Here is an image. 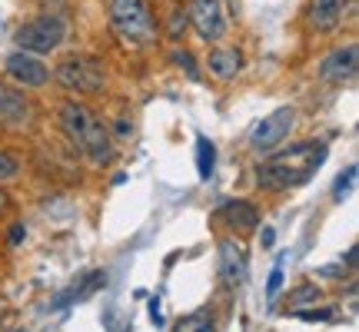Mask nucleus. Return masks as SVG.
I'll use <instances>...</instances> for the list:
<instances>
[{"label":"nucleus","mask_w":359,"mask_h":332,"mask_svg":"<svg viewBox=\"0 0 359 332\" xmlns=\"http://www.w3.org/2000/svg\"><path fill=\"white\" fill-rule=\"evenodd\" d=\"M24 236H27V226H24V223H13L11 230H7V243L20 246V243H24Z\"/></svg>","instance_id":"obj_25"},{"label":"nucleus","mask_w":359,"mask_h":332,"mask_svg":"<svg viewBox=\"0 0 359 332\" xmlns=\"http://www.w3.org/2000/svg\"><path fill=\"white\" fill-rule=\"evenodd\" d=\"M17 173H20V163H17L7 150H0V183H4V179H13Z\"/></svg>","instance_id":"obj_21"},{"label":"nucleus","mask_w":359,"mask_h":332,"mask_svg":"<svg viewBox=\"0 0 359 332\" xmlns=\"http://www.w3.org/2000/svg\"><path fill=\"white\" fill-rule=\"evenodd\" d=\"M103 282H107V272H103V269H93V272H87V276H80L67 293L57 296V299L50 303V309H67V306H74V303H83L87 296H93L97 289H100Z\"/></svg>","instance_id":"obj_14"},{"label":"nucleus","mask_w":359,"mask_h":332,"mask_svg":"<svg viewBox=\"0 0 359 332\" xmlns=\"http://www.w3.org/2000/svg\"><path fill=\"white\" fill-rule=\"evenodd\" d=\"M187 20L200 34V40L213 43L226 34V13H223V0H190L187 7Z\"/></svg>","instance_id":"obj_7"},{"label":"nucleus","mask_w":359,"mask_h":332,"mask_svg":"<svg viewBox=\"0 0 359 332\" xmlns=\"http://www.w3.org/2000/svg\"><path fill=\"white\" fill-rule=\"evenodd\" d=\"M170 332H217V319L210 309H196V312H187L173 322Z\"/></svg>","instance_id":"obj_16"},{"label":"nucleus","mask_w":359,"mask_h":332,"mask_svg":"<svg viewBox=\"0 0 359 332\" xmlns=\"http://www.w3.org/2000/svg\"><path fill=\"white\" fill-rule=\"evenodd\" d=\"M4 74H7L17 87H30V90H40L50 83V67L43 64L37 53H27V50L11 53L7 64H4Z\"/></svg>","instance_id":"obj_8"},{"label":"nucleus","mask_w":359,"mask_h":332,"mask_svg":"<svg viewBox=\"0 0 359 332\" xmlns=\"http://www.w3.org/2000/svg\"><path fill=\"white\" fill-rule=\"evenodd\" d=\"M57 83L70 93H80V97H93V93H103L107 87V67L97 57H87V53H70L60 64L53 67L50 74Z\"/></svg>","instance_id":"obj_4"},{"label":"nucleus","mask_w":359,"mask_h":332,"mask_svg":"<svg viewBox=\"0 0 359 332\" xmlns=\"http://www.w3.org/2000/svg\"><path fill=\"white\" fill-rule=\"evenodd\" d=\"M60 130L93 163H107L110 160V127L90 110L87 103L67 100L60 106Z\"/></svg>","instance_id":"obj_2"},{"label":"nucleus","mask_w":359,"mask_h":332,"mask_svg":"<svg viewBox=\"0 0 359 332\" xmlns=\"http://www.w3.org/2000/svg\"><path fill=\"white\" fill-rule=\"evenodd\" d=\"M346 266H349V269L356 266V246H349V253H346Z\"/></svg>","instance_id":"obj_30"},{"label":"nucleus","mask_w":359,"mask_h":332,"mask_svg":"<svg viewBox=\"0 0 359 332\" xmlns=\"http://www.w3.org/2000/svg\"><path fill=\"white\" fill-rule=\"evenodd\" d=\"M283 289V269L276 266L269 272V282H266V299H276V293Z\"/></svg>","instance_id":"obj_23"},{"label":"nucleus","mask_w":359,"mask_h":332,"mask_svg":"<svg viewBox=\"0 0 359 332\" xmlns=\"http://www.w3.org/2000/svg\"><path fill=\"white\" fill-rule=\"evenodd\" d=\"M114 133L120 137V140H127L130 133H133V123H130V120H116V123H114Z\"/></svg>","instance_id":"obj_26"},{"label":"nucleus","mask_w":359,"mask_h":332,"mask_svg":"<svg viewBox=\"0 0 359 332\" xmlns=\"http://www.w3.org/2000/svg\"><path fill=\"white\" fill-rule=\"evenodd\" d=\"M320 299V286H313V282H299V289L290 293V309H299L303 303H316Z\"/></svg>","instance_id":"obj_18"},{"label":"nucleus","mask_w":359,"mask_h":332,"mask_svg":"<svg viewBox=\"0 0 359 332\" xmlns=\"http://www.w3.org/2000/svg\"><path fill=\"white\" fill-rule=\"evenodd\" d=\"M349 0H309L306 7V27L313 34H333L343 24Z\"/></svg>","instance_id":"obj_12"},{"label":"nucleus","mask_w":359,"mask_h":332,"mask_svg":"<svg viewBox=\"0 0 359 332\" xmlns=\"http://www.w3.org/2000/svg\"><path fill=\"white\" fill-rule=\"evenodd\" d=\"M34 120V103L20 90L0 83V127L4 130H24Z\"/></svg>","instance_id":"obj_10"},{"label":"nucleus","mask_w":359,"mask_h":332,"mask_svg":"<svg viewBox=\"0 0 359 332\" xmlns=\"http://www.w3.org/2000/svg\"><path fill=\"white\" fill-rule=\"evenodd\" d=\"M217 219L226 223V230L236 233V236H246V233H257L259 226V209L250 200H230L217 209Z\"/></svg>","instance_id":"obj_13"},{"label":"nucleus","mask_w":359,"mask_h":332,"mask_svg":"<svg viewBox=\"0 0 359 332\" xmlns=\"http://www.w3.org/2000/svg\"><path fill=\"white\" fill-rule=\"evenodd\" d=\"M206 64L217 80H233L243 70V53H240V47H213Z\"/></svg>","instance_id":"obj_15"},{"label":"nucleus","mask_w":359,"mask_h":332,"mask_svg":"<svg viewBox=\"0 0 359 332\" xmlns=\"http://www.w3.org/2000/svg\"><path fill=\"white\" fill-rule=\"evenodd\" d=\"M293 316L306 322H326L333 319V309H293Z\"/></svg>","instance_id":"obj_22"},{"label":"nucleus","mask_w":359,"mask_h":332,"mask_svg":"<svg viewBox=\"0 0 359 332\" xmlns=\"http://www.w3.org/2000/svg\"><path fill=\"white\" fill-rule=\"evenodd\" d=\"M219 253V266H217V276H219V286L226 289V293H236L240 286L246 282V253L243 246L236 243V240H219L217 246Z\"/></svg>","instance_id":"obj_9"},{"label":"nucleus","mask_w":359,"mask_h":332,"mask_svg":"<svg viewBox=\"0 0 359 332\" xmlns=\"http://www.w3.org/2000/svg\"><path fill=\"white\" fill-rule=\"evenodd\" d=\"M293 123H296V110H293V106H280V110H273V113L263 116L257 127H253V133H250V146H253L259 156L273 153V150H276V146L290 137Z\"/></svg>","instance_id":"obj_6"},{"label":"nucleus","mask_w":359,"mask_h":332,"mask_svg":"<svg viewBox=\"0 0 359 332\" xmlns=\"http://www.w3.org/2000/svg\"><path fill=\"white\" fill-rule=\"evenodd\" d=\"M7 209H11V196H7V193L0 190V216H4Z\"/></svg>","instance_id":"obj_29"},{"label":"nucleus","mask_w":359,"mask_h":332,"mask_svg":"<svg viewBox=\"0 0 359 332\" xmlns=\"http://www.w3.org/2000/svg\"><path fill=\"white\" fill-rule=\"evenodd\" d=\"M356 70H359V47L349 40L343 47H336L320 64V77L326 83H349V80L356 77Z\"/></svg>","instance_id":"obj_11"},{"label":"nucleus","mask_w":359,"mask_h":332,"mask_svg":"<svg viewBox=\"0 0 359 332\" xmlns=\"http://www.w3.org/2000/svg\"><path fill=\"white\" fill-rule=\"evenodd\" d=\"M326 143L303 140L293 143L280 153H266V160L257 166V186L263 193H286L293 186H303L323 163H326Z\"/></svg>","instance_id":"obj_1"},{"label":"nucleus","mask_w":359,"mask_h":332,"mask_svg":"<svg viewBox=\"0 0 359 332\" xmlns=\"http://www.w3.org/2000/svg\"><path fill=\"white\" fill-rule=\"evenodd\" d=\"M110 24H114L116 37L130 43V47H150L160 34L156 17L147 0H110Z\"/></svg>","instance_id":"obj_3"},{"label":"nucleus","mask_w":359,"mask_h":332,"mask_svg":"<svg viewBox=\"0 0 359 332\" xmlns=\"http://www.w3.org/2000/svg\"><path fill=\"white\" fill-rule=\"evenodd\" d=\"M259 243H263V249H273V243H276V233L266 226V230H263V236H259Z\"/></svg>","instance_id":"obj_27"},{"label":"nucleus","mask_w":359,"mask_h":332,"mask_svg":"<svg viewBox=\"0 0 359 332\" xmlns=\"http://www.w3.org/2000/svg\"><path fill=\"white\" fill-rule=\"evenodd\" d=\"M173 60H177L180 67H187V74H190L193 80L200 77V70H196V64H193V57H190V53H187V50H177V53H173Z\"/></svg>","instance_id":"obj_24"},{"label":"nucleus","mask_w":359,"mask_h":332,"mask_svg":"<svg viewBox=\"0 0 359 332\" xmlns=\"http://www.w3.org/2000/svg\"><path fill=\"white\" fill-rule=\"evenodd\" d=\"M67 37V24L60 17H37V20H27L13 30V43L27 53H50L57 50Z\"/></svg>","instance_id":"obj_5"},{"label":"nucleus","mask_w":359,"mask_h":332,"mask_svg":"<svg viewBox=\"0 0 359 332\" xmlns=\"http://www.w3.org/2000/svg\"><path fill=\"white\" fill-rule=\"evenodd\" d=\"M213 166H217V146L200 133L196 137V173H200V179L213 177Z\"/></svg>","instance_id":"obj_17"},{"label":"nucleus","mask_w":359,"mask_h":332,"mask_svg":"<svg viewBox=\"0 0 359 332\" xmlns=\"http://www.w3.org/2000/svg\"><path fill=\"white\" fill-rule=\"evenodd\" d=\"M187 27H190V20H187V11H173L170 13V27H167V34L173 40H180L183 34H187Z\"/></svg>","instance_id":"obj_20"},{"label":"nucleus","mask_w":359,"mask_h":332,"mask_svg":"<svg viewBox=\"0 0 359 332\" xmlns=\"http://www.w3.org/2000/svg\"><path fill=\"white\" fill-rule=\"evenodd\" d=\"M150 322H154V326H163V316H160V303H150Z\"/></svg>","instance_id":"obj_28"},{"label":"nucleus","mask_w":359,"mask_h":332,"mask_svg":"<svg viewBox=\"0 0 359 332\" xmlns=\"http://www.w3.org/2000/svg\"><path fill=\"white\" fill-rule=\"evenodd\" d=\"M353 179H356V166H346V173L336 177V186H333V200H343L349 190H353Z\"/></svg>","instance_id":"obj_19"}]
</instances>
